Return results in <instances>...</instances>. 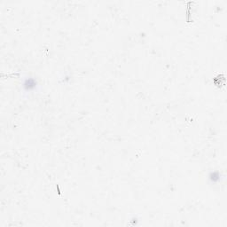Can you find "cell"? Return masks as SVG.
Here are the masks:
<instances>
[{
    "label": "cell",
    "instance_id": "7a4b0ae2",
    "mask_svg": "<svg viewBox=\"0 0 227 227\" xmlns=\"http://www.w3.org/2000/svg\"><path fill=\"white\" fill-rule=\"evenodd\" d=\"M209 179L213 182V183H217V182H218L219 181V179H220V175H219V173L218 172H211L210 173V175H209Z\"/></svg>",
    "mask_w": 227,
    "mask_h": 227
},
{
    "label": "cell",
    "instance_id": "6da1fadb",
    "mask_svg": "<svg viewBox=\"0 0 227 227\" xmlns=\"http://www.w3.org/2000/svg\"><path fill=\"white\" fill-rule=\"evenodd\" d=\"M36 86V82L35 79L33 78H27L23 83V87L25 89L26 91H31L33 89H35Z\"/></svg>",
    "mask_w": 227,
    "mask_h": 227
}]
</instances>
